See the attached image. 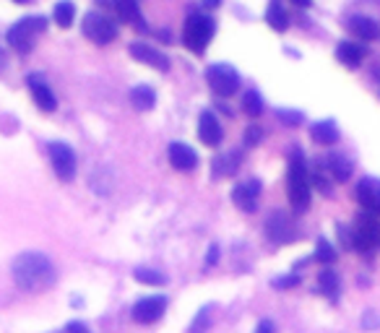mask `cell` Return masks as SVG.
Instances as JSON below:
<instances>
[{
  "instance_id": "26",
  "label": "cell",
  "mask_w": 380,
  "mask_h": 333,
  "mask_svg": "<svg viewBox=\"0 0 380 333\" xmlns=\"http://www.w3.org/2000/svg\"><path fill=\"white\" fill-rule=\"evenodd\" d=\"M328 169H331V174H334L339 182H347L352 174L349 159H344V157H339V154H331V157H328Z\"/></svg>"
},
{
  "instance_id": "5",
  "label": "cell",
  "mask_w": 380,
  "mask_h": 333,
  "mask_svg": "<svg viewBox=\"0 0 380 333\" xmlns=\"http://www.w3.org/2000/svg\"><path fill=\"white\" fill-rule=\"evenodd\" d=\"M352 245L359 253H373L380 245V224L373 213H362L357 219V227L352 232Z\"/></svg>"
},
{
  "instance_id": "22",
  "label": "cell",
  "mask_w": 380,
  "mask_h": 333,
  "mask_svg": "<svg viewBox=\"0 0 380 333\" xmlns=\"http://www.w3.org/2000/svg\"><path fill=\"white\" fill-rule=\"evenodd\" d=\"M237 166H240V154L237 152L221 154V157L213 159V174L216 177H232L237 172Z\"/></svg>"
},
{
  "instance_id": "39",
  "label": "cell",
  "mask_w": 380,
  "mask_h": 333,
  "mask_svg": "<svg viewBox=\"0 0 380 333\" xmlns=\"http://www.w3.org/2000/svg\"><path fill=\"white\" fill-rule=\"evenodd\" d=\"M206 3H209V6H219V0H206Z\"/></svg>"
},
{
  "instance_id": "12",
  "label": "cell",
  "mask_w": 380,
  "mask_h": 333,
  "mask_svg": "<svg viewBox=\"0 0 380 333\" xmlns=\"http://www.w3.org/2000/svg\"><path fill=\"white\" fill-rule=\"evenodd\" d=\"M26 83H29V91H31V99H34V105L42 110V112H53L55 110V94L50 91V86H47L45 81L39 76H29L26 78Z\"/></svg>"
},
{
  "instance_id": "7",
  "label": "cell",
  "mask_w": 380,
  "mask_h": 333,
  "mask_svg": "<svg viewBox=\"0 0 380 333\" xmlns=\"http://www.w3.org/2000/svg\"><path fill=\"white\" fill-rule=\"evenodd\" d=\"M206 81L211 86L216 94L221 97H232L240 86V76H237V70L227 63H216V65H209L206 68Z\"/></svg>"
},
{
  "instance_id": "38",
  "label": "cell",
  "mask_w": 380,
  "mask_h": 333,
  "mask_svg": "<svg viewBox=\"0 0 380 333\" xmlns=\"http://www.w3.org/2000/svg\"><path fill=\"white\" fill-rule=\"evenodd\" d=\"M292 3H297V6H310V0H292Z\"/></svg>"
},
{
  "instance_id": "24",
  "label": "cell",
  "mask_w": 380,
  "mask_h": 333,
  "mask_svg": "<svg viewBox=\"0 0 380 333\" xmlns=\"http://www.w3.org/2000/svg\"><path fill=\"white\" fill-rule=\"evenodd\" d=\"M115 11L122 21L128 23H141V11H138V0H115Z\"/></svg>"
},
{
  "instance_id": "17",
  "label": "cell",
  "mask_w": 380,
  "mask_h": 333,
  "mask_svg": "<svg viewBox=\"0 0 380 333\" xmlns=\"http://www.w3.org/2000/svg\"><path fill=\"white\" fill-rule=\"evenodd\" d=\"M266 232L274 243H289V240H295V232H292L284 213H274V216L266 221Z\"/></svg>"
},
{
  "instance_id": "10",
  "label": "cell",
  "mask_w": 380,
  "mask_h": 333,
  "mask_svg": "<svg viewBox=\"0 0 380 333\" xmlns=\"http://www.w3.org/2000/svg\"><path fill=\"white\" fill-rule=\"evenodd\" d=\"M198 138H201L206 146H219L221 144L224 130H221L219 120H216L211 112H201V117H198Z\"/></svg>"
},
{
  "instance_id": "14",
  "label": "cell",
  "mask_w": 380,
  "mask_h": 333,
  "mask_svg": "<svg viewBox=\"0 0 380 333\" xmlns=\"http://www.w3.org/2000/svg\"><path fill=\"white\" fill-rule=\"evenodd\" d=\"M130 55L136 58L138 63H146V65H152L157 70H167L169 68V60L159 50H154V47L144 45V42H136V45H130Z\"/></svg>"
},
{
  "instance_id": "2",
  "label": "cell",
  "mask_w": 380,
  "mask_h": 333,
  "mask_svg": "<svg viewBox=\"0 0 380 333\" xmlns=\"http://www.w3.org/2000/svg\"><path fill=\"white\" fill-rule=\"evenodd\" d=\"M287 196H289V204H292V208H295L297 213L307 211V206H310V174H307L302 154H295V157L289 159Z\"/></svg>"
},
{
  "instance_id": "28",
  "label": "cell",
  "mask_w": 380,
  "mask_h": 333,
  "mask_svg": "<svg viewBox=\"0 0 380 333\" xmlns=\"http://www.w3.org/2000/svg\"><path fill=\"white\" fill-rule=\"evenodd\" d=\"M243 107L250 117H260V115H263V99H260L258 91H248L243 99Z\"/></svg>"
},
{
  "instance_id": "37",
  "label": "cell",
  "mask_w": 380,
  "mask_h": 333,
  "mask_svg": "<svg viewBox=\"0 0 380 333\" xmlns=\"http://www.w3.org/2000/svg\"><path fill=\"white\" fill-rule=\"evenodd\" d=\"M6 53H3V50H0V70H3V68H6Z\"/></svg>"
},
{
  "instance_id": "4",
  "label": "cell",
  "mask_w": 380,
  "mask_h": 333,
  "mask_svg": "<svg viewBox=\"0 0 380 333\" xmlns=\"http://www.w3.org/2000/svg\"><path fill=\"white\" fill-rule=\"evenodd\" d=\"M45 26H47V18H42V16H26V18L16 21L8 29V42L19 53H29L31 47H34V37H37L39 31H45Z\"/></svg>"
},
{
  "instance_id": "16",
  "label": "cell",
  "mask_w": 380,
  "mask_h": 333,
  "mask_svg": "<svg viewBox=\"0 0 380 333\" xmlns=\"http://www.w3.org/2000/svg\"><path fill=\"white\" fill-rule=\"evenodd\" d=\"M349 31L354 34L357 39H362V42H373V39L380 37V26L378 21H373V18H367V16H352L349 18Z\"/></svg>"
},
{
  "instance_id": "32",
  "label": "cell",
  "mask_w": 380,
  "mask_h": 333,
  "mask_svg": "<svg viewBox=\"0 0 380 333\" xmlns=\"http://www.w3.org/2000/svg\"><path fill=\"white\" fill-rule=\"evenodd\" d=\"M260 141V128L258 125H250V130L245 133V146H255Z\"/></svg>"
},
{
  "instance_id": "3",
  "label": "cell",
  "mask_w": 380,
  "mask_h": 333,
  "mask_svg": "<svg viewBox=\"0 0 380 333\" xmlns=\"http://www.w3.org/2000/svg\"><path fill=\"white\" fill-rule=\"evenodd\" d=\"M213 31H216V23H213L211 16L206 14H193L185 21V29H183V42L185 47H188L190 53L201 55L209 47V42H211Z\"/></svg>"
},
{
  "instance_id": "13",
  "label": "cell",
  "mask_w": 380,
  "mask_h": 333,
  "mask_svg": "<svg viewBox=\"0 0 380 333\" xmlns=\"http://www.w3.org/2000/svg\"><path fill=\"white\" fill-rule=\"evenodd\" d=\"M258 196H260V182L250 180V182L237 185L235 193H232V201H235L243 211H255V206H258Z\"/></svg>"
},
{
  "instance_id": "33",
  "label": "cell",
  "mask_w": 380,
  "mask_h": 333,
  "mask_svg": "<svg viewBox=\"0 0 380 333\" xmlns=\"http://www.w3.org/2000/svg\"><path fill=\"white\" fill-rule=\"evenodd\" d=\"M297 284H300V279H297V276H284V279H276L274 281V287H279V289L297 287Z\"/></svg>"
},
{
  "instance_id": "29",
  "label": "cell",
  "mask_w": 380,
  "mask_h": 333,
  "mask_svg": "<svg viewBox=\"0 0 380 333\" xmlns=\"http://www.w3.org/2000/svg\"><path fill=\"white\" fill-rule=\"evenodd\" d=\"M211 326V307H204V310H198L196 320L190 323L188 333H206Z\"/></svg>"
},
{
  "instance_id": "15",
  "label": "cell",
  "mask_w": 380,
  "mask_h": 333,
  "mask_svg": "<svg viewBox=\"0 0 380 333\" xmlns=\"http://www.w3.org/2000/svg\"><path fill=\"white\" fill-rule=\"evenodd\" d=\"M357 198L367 213H380V182L362 180L357 188Z\"/></svg>"
},
{
  "instance_id": "11",
  "label": "cell",
  "mask_w": 380,
  "mask_h": 333,
  "mask_svg": "<svg viewBox=\"0 0 380 333\" xmlns=\"http://www.w3.org/2000/svg\"><path fill=\"white\" fill-rule=\"evenodd\" d=\"M169 164L175 166L177 172H190L198 166V154L185 144H169Z\"/></svg>"
},
{
  "instance_id": "23",
  "label": "cell",
  "mask_w": 380,
  "mask_h": 333,
  "mask_svg": "<svg viewBox=\"0 0 380 333\" xmlns=\"http://www.w3.org/2000/svg\"><path fill=\"white\" fill-rule=\"evenodd\" d=\"M318 289L328 297V300H331V302H336V297H339V276H336V271H331V268L320 271Z\"/></svg>"
},
{
  "instance_id": "19",
  "label": "cell",
  "mask_w": 380,
  "mask_h": 333,
  "mask_svg": "<svg viewBox=\"0 0 380 333\" xmlns=\"http://www.w3.org/2000/svg\"><path fill=\"white\" fill-rule=\"evenodd\" d=\"M310 138L320 146H334L336 141H339V128H336V122H331V120L315 122L310 128Z\"/></svg>"
},
{
  "instance_id": "6",
  "label": "cell",
  "mask_w": 380,
  "mask_h": 333,
  "mask_svg": "<svg viewBox=\"0 0 380 333\" xmlns=\"http://www.w3.org/2000/svg\"><path fill=\"white\" fill-rule=\"evenodd\" d=\"M81 29H84L86 37L92 39V42H97V45H110V42L117 37L115 21H110L105 14H97V11H89V14L84 16Z\"/></svg>"
},
{
  "instance_id": "1",
  "label": "cell",
  "mask_w": 380,
  "mask_h": 333,
  "mask_svg": "<svg viewBox=\"0 0 380 333\" xmlns=\"http://www.w3.org/2000/svg\"><path fill=\"white\" fill-rule=\"evenodd\" d=\"M14 281L26 292H39V289H47L55 281V265L53 260L45 255V253H37V250H29V253H21L16 258L14 265Z\"/></svg>"
},
{
  "instance_id": "27",
  "label": "cell",
  "mask_w": 380,
  "mask_h": 333,
  "mask_svg": "<svg viewBox=\"0 0 380 333\" xmlns=\"http://www.w3.org/2000/svg\"><path fill=\"white\" fill-rule=\"evenodd\" d=\"M133 279L138 284H149V287H164L167 284V276L162 271H154V268H136L133 271Z\"/></svg>"
},
{
  "instance_id": "18",
  "label": "cell",
  "mask_w": 380,
  "mask_h": 333,
  "mask_svg": "<svg viewBox=\"0 0 380 333\" xmlns=\"http://www.w3.org/2000/svg\"><path fill=\"white\" fill-rule=\"evenodd\" d=\"M336 58L347 68H357L359 63H362V58H365V47L357 45V42H342L339 50H336Z\"/></svg>"
},
{
  "instance_id": "25",
  "label": "cell",
  "mask_w": 380,
  "mask_h": 333,
  "mask_svg": "<svg viewBox=\"0 0 380 333\" xmlns=\"http://www.w3.org/2000/svg\"><path fill=\"white\" fill-rule=\"evenodd\" d=\"M73 21H76V6L70 0H60L55 6V23L63 26V29H68V26H73Z\"/></svg>"
},
{
  "instance_id": "21",
  "label": "cell",
  "mask_w": 380,
  "mask_h": 333,
  "mask_svg": "<svg viewBox=\"0 0 380 333\" xmlns=\"http://www.w3.org/2000/svg\"><path fill=\"white\" fill-rule=\"evenodd\" d=\"M266 23L271 26L274 31H284L289 26V14L284 11V6L279 0H271L268 3V11H266Z\"/></svg>"
},
{
  "instance_id": "30",
  "label": "cell",
  "mask_w": 380,
  "mask_h": 333,
  "mask_svg": "<svg viewBox=\"0 0 380 333\" xmlns=\"http://www.w3.org/2000/svg\"><path fill=\"white\" fill-rule=\"evenodd\" d=\"M315 260H320V263L326 265L336 260V250L328 240H318V245H315Z\"/></svg>"
},
{
  "instance_id": "8",
  "label": "cell",
  "mask_w": 380,
  "mask_h": 333,
  "mask_svg": "<svg viewBox=\"0 0 380 333\" xmlns=\"http://www.w3.org/2000/svg\"><path fill=\"white\" fill-rule=\"evenodd\" d=\"M50 162H53V169L60 180H73L76 177V154L73 149L65 144H50Z\"/></svg>"
},
{
  "instance_id": "36",
  "label": "cell",
  "mask_w": 380,
  "mask_h": 333,
  "mask_svg": "<svg viewBox=\"0 0 380 333\" xmlns=\"http://www.w3.org/2000/svg\"><path fill=\"white\" fill-rule=\"evenodd\" d=\"M216 258H219V248H216V245H211V250H209V265L216 263Z\"/></svg>"
},
{
  "instance_id": "34",
  "label": "cell",
  "mask_w": 380,
  "mask_h": 333,
  "mask_svg": "<svg viewBox=\"0 0 380 333\" xmlns=\"http://www.w3.org/2000/svg\"><path fill=\"white\" fill-rule=\"evenodd\" d=\"M63 333H89V328L84 323H68V326L63 328Z\"/></svg>"
},
{
  "instance_id": "31",
  "label": "cell",
  "mask_w": 380,
  "mask_h": 333,
  "mask_svg": "<svg viewBox=\"0 0 380 333\" xmlns=\"http://www.w3.org/2000/svg\"><path fill=\"white\" fill-rule=\"evenodd\" d=\"M276 117H279L282 122H287V125H292V128L302 122V112H287V110H279V112H276Z\"/></svg>"
},
{
  "instance_id": "40",
  "label": "cell",
  "mask_w": 380,
  "mask_h": 333,
  "mask_svg": "<svg viewBox=\"0 0 380 333\" xmlns=\"http://www.w3.org/2000/svg\"><path fill=\"white\" fill-rule=\"evenodd\" d=\"M14 3H31V0H14Z\"/></svg>"
},
{
  "instance_id": "35",
  "label": "cell",
  "mask_w": 380,
  "mask_h": 333,
  "mask_svg": "<svg viewBox=\"0 0 380 333\" xmlns=\"http://www.w3.org/2000/svg\"><path fill=\"white\" fill-rule=\"evenodd\" d=\"M255 333H276V328H274L271 320H260L258 328H255Z\"/></svg>"
},
{
  "instance_id": "9",
  "label": "cell",
  "mask_w": 380,
  "mask_h": 333,
  "mask_svg": "<svg viewBox=\"0 0 380 333\" xmlns=\"http://www.w3.org/2000/svg\"><path fill=\"white\" fill-rule=\"evenodd\" d=\"M164 310H167V300L162 295L144 297V300H138L136 307H133V320L149 326V323H157V320L164 315Z\"/></svg>"
},
{
  "instance_id": "20",
  "label": "cell",
  "mask_w": 380,
  "mask_h": 333,
  "mask_svg": "<svg viewBox=\"0 0 380 333\" xmlns=\"http://www.w3.org/2000/svg\"><path fill=\"white\" fill-rule=\"evenodd\" d=\"M130 105L136 107V110H141V112H149V110H154V105H157V91L152 89V86H136V89H130Z\"/></svg>"
}]
</instances>
